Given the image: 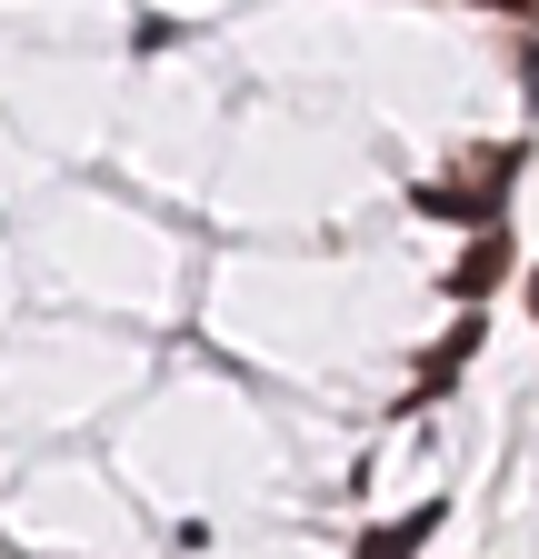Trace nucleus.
I'll list each match as a JSON object with an SVG mask.
<instances>
[{
    "instance_id": "obj_1",
    "label": "nucleus",
    "mask_w": 539,
    "mask_h": 559,
    "mask_svg": "<svg viewBox=\"0 0 539 559\" xmlns=\"http://www.w3.org/2000/svg\"><path fill=\"white\" fill-rule=\"evenodd\" d=\"M500 270H510V250H500V230H490L480 250H469V260H459V290H469V300H480V290H490V280H500Z\"/></svg>"
},
{
    "instance_id": "obj_2",
    "label": "nucleus",
    "mask_w": 539,
    "mask_h": 559,
    "mask_svg": "<svg viewBox=\"0 0 539 559\" xmlns=\"http://www.w3.org/2000/svg\"><path fill=\"white\" fill-rule=\"evenodd\" d=\"M480 11H539V0H480Z\"/></svg>"
},
{
    "instance_id": "obj_3",
    "label": "nucleus",
    "mask_w": 539,
    "mask_h": 559,
    "mask_svg": "<svg viewBox=\"0 0 539 559\" xmlns=\"http://www.w3.org/2000/svg\"><path fill=\"white\" fill-rule=\"evenodd\" d=\"M529 310H539V270H529Z\"/></svg>"
}]
</instances>
